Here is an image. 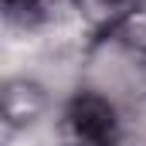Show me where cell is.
Wrapping results in <instances>:
<instances>
[{"instance_id":"6da1fadb","label":"cell","mask_w":146,"mask_h":146,"mask_svg":"<svg viewBox=\"0 0 146 146\" xmlns=\"http://www.w3.org/2000/svg\"><path fill=\"white\" fill-rule=\"evenodd\" d=\"M58 126L72 146H115L119 109L88 88H75L58 106Z\"/></svg>"},{"instance_id":"7a4b0ae2","label":"cell","mask_w":146,"mask_h":146,"mask_svg":"<svg viewBox=\"0 0 146 146\" xmlns=\"http://www.w3.org/2000/svg\"><path fill=\"white\" fill-rule=\"evenodd\" d=\"M54 109H58V95L31 72H21V75L7 78V85H3V126H7V136H24V133H31L37 126H44Z\"/></svg>"},{"instance_id":"3957f363","label":"cell","mask_w":146,"mask_h":146,"mask_svg":"<svg viewBox=\"0 0 146 146\" xmlns=\"http://www.w3.org/2000/svg\"><path fill=\"white\" fill-rule=\"evenodd\" d=\"M115 146H146V99L119 109Z\"/></svg>"}]
</instances>
